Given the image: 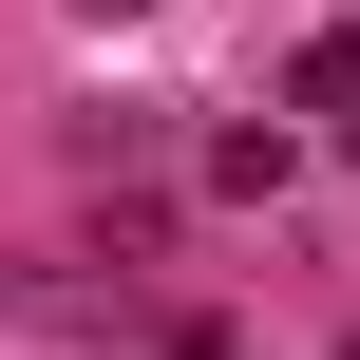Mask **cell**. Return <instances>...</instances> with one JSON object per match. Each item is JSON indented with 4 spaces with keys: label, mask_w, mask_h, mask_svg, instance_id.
Masks as SVG:
<instances>
[{
    "label": "cell",
    "mask_w": 360,
    "mask_h": 360,
    "mask_svg": "<svg viewBox=\"0 0 360 360\" xmlns=\"http://www.w3.org/2000/svg\"><path fill=\"white\" fill-rule=\"evenodd\" d=\"M285 95H304V114H360V38H304V57H285Z\"/></svg>",
    "instance_id": "1"
}]
</instances>
